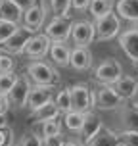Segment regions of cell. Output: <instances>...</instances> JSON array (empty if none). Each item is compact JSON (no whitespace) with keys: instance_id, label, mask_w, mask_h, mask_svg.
<instances>
[{"instance_id":"cell-11","label":"cell","mask_w":138,"mask_h":146,"mask_svg":"<svg viewBox=\"0 0 138 146\" xmlns=\"http://www.w3.org/2000/svg\"><path fill=\"white\" fill-rule=\"evenodd\" d=\"M96 108L104 110V111H109V110H117L125 104V100L115 92L113 87H108V85H100V88H96Z\"/></svg>"},{"instance_id":"cell-1","label":"cell","mask_w":138,"mask_h":146,"mask_svg":"<svg viewBox=\"0 0 138 146\" xmlns=\"http://www.w3.org/2000/svg\"><path fill=\"white\" fill-rule=\"evenodd\" d=\"M25 73L29 75V79L33 85H40V87H58L59 83V75L54 69L52 64L44 62V60H33L27 64Z\"/></svg>"},{"instance_id":"cell-36","label":"cell","mask_w":138,"mask_h":146,"mask_svg":"<svg viewBox=\"0 0 138 146\" xmlns=\"http://www.w3.org/2000/svg\"><path fill=\"white\" fill-rule=\"evenodd\" d=\"M10 108H12V106H10L8 96H2V94H0V115H6Z\"/></svg>"},{"instance_id":"cell-23","label":"cell","mask_w":138,"mask_h":146,"mask_svg":"<svg viewBox=\"0 0 138 146\" xmlns=\"http://www.w3.org/2000/svg\"><path fill=\"white\" fill-rule=\"evenodd\" d=\"M85 115H86V113L73 111V110H71V111H67L65 115H63V125H65V129L79 135L81 129H83V123H85Z\"/></svg>"},{"instance_id":"cell-7","label":"cell","mask_w":138,"mask_h":146,"mask_svg":"<svg viewBox=\"0 0 138 146\" xmlns=\"http://www.w3.org/2000/svg\"><path fill=\"white\" fill-rule=\"evenodd\" d=\"M96 38V29L94 23L88 19H79L73 21L71 25V40L75 48H88V44H92Z\"/></svg>"},{"instance_id":"cell-4","label":"cell","mask_w":138,"mask_h":146,"mask_svg":"<svg viewBox=\"0 0 138 146\" xmlns=\"http://www.w3.org/2000/svg\"><path fill=\"white\" fill-rule=\"evenodd\" d=\"M31 88H33V83H31L29 75L27 73H19L15 77V83L10 94H8V100H10V106L15 110H21L27 106V100H29V94H31Z\"/></svg>"},{"instance_id":"cell-31","label":"cell","mask_w":138,"mask_h":146,"mask_svg":"<svg viewBox=\"0 0 138 146\" xmlns=\"http://www.w3.org/2000/svg\"><path fill=\"white\" fill-rule=\"evenodd\" d=\"M17 27H19V25H15V23L0 21V42L8 40V38H10V36H12L15 31H17Z\"/></svg>"},{"instance_id":"cell-28","label":"cell","mask_w":138,"mask_h":146,"mask_svg":"<svg viewBox=\"0 0 138 146\" xmlns=\"http://www.w3.org/2000/svg\"><path fill=\"white\" fill-rule=\"evenodd\" d=\"M58 135H61V121L59 119H52V121H46L44 123V139L58 137Z\"/></svg>"},{"instance_id":"cell-22","label":"cell","mask_w":138,"mask_h":146,"mask_svg":"<svg viewBox=\"0 0 138 146\" xmlns=\"http://www.w3.org/2000/svg\"><path fill=\"white\" fill-rule=\"evenodd\" d=\"M86 146H121V142H119V135H117L115 131L102 129Z\"/></svg>"},{"instance_id":"cell-33","label":"cell","mask_w":138,"mask_h":146,"mask_svg":"<svg viewBox=\"0 0 138 146\" xmlns=\"http://www.w3.org/2000/svg\"><path fill=\"white\" fill-rule=\"evenodd\" d=\"M90 0H71V10L75 12H88Z\"/></svg>"},{"instance_id":"cell-37","label":"cell","mask_w":138,"mask_h":146,"mask_svg":"<svg viewBox=\"0 0 138 146\" xmlns=\"http://www.w3.org/2000/svg\"><path fill=\"white\" fill-rule=\"evenodd\" d=\"M15 2H17V4H19L23 10H25V8H29L31 4H35V0H15Z\"/></svg>"},{"instance_id":"cell-41","label":"cell","mask_w":138,"mask_h":146,"mask_svg":"<svg viewBox=\"0 0 138 146\" xmlns=\"http://www.w3.org/2000/svg\"><path fill=\"white\" fill-rule=\"evenodd\" d=\"M111 2H115V0H111Z\"/></svg>"},{"instance_id":"cell-10","label":"cell","mask_w":138,"mask_h":146,"mask_svg":"<svg viewBox=\"0 0 138 146\" xmlns=\"http://www.w3.org/2000/svg\"><path fill=\"white\" fill-rule=\"evenodd\" d=\"M44 21H46V4H31L29 8H25L23 12V19H21V25L27 27L29 31L33 33H38L42 29Z\"/></svg>"},{"instance_id":"cell-16","label":"cell","mask_w":138,"mask_h":146,"mask_svg":"<svg viewBox=\"0 0 138 146\" xmlns=\"http://www.w3.org/2000/svg\"><path fill=\"white\" fill-rule=\"evenodd\" d=\"M113 88H115V92L123 98L125 102H127V100H132V98L138 94V79L132 77V75H123V77L113 85Z\"/></svg>"},{"instance_id":"cell-35","label":"cell","mask_w":138,"mask_h":146,"mask_svg":"<svg viewBox=\"0 0 138 146\" xmlns=\"http://www.w3.org/2000/svg\"><path fill=\"white\" fill-rule=\"evenodd\" d=\"M10 139H12V129H10V127L0 129V146H8Z\"/></svg>"},{"instance_id":"cell-21","label":"cell","mask_w":138,"mask_h":146,"mask_svg":"<svg viewBox=\"0 0 138 146\" xmlns=\"http://www.w3.org/2000/svg\"><path fill=\"white\" fill-rule=\"evenodd\" d=\"M59 115L61 113H59L58 106L54 104V100L48 102L46 106H42V108L31 111V119L33 121H38V123H46V121H52V119H59Z\"/></svg>"},{"instance_id":"cell-24","label":"cell","mask_w":138,"mask_h":146,"mask_svg":"<svg viewBox=\"0 0 138 146\" xmlns=\"http://www.w3.org/2000/svg\"><path fill=\"white\" fill-rule=\"evenodd\" d=\"M109 12H113V2L111 0H90L88 14L92 15L94 19H100V17H104Z\"/></svg>"},{"instance_id":"cell-19","label":"cell","mask_w":138,"mask_h":146,"mask_svg":"<svg viewBox=\"0 0 138 146\" xmlns=\"http://www.w3.org/2000/svg\"><path fill=\"white\" fill-rule=\"evenodd\" d=\"M119 117H121V125H123L121 131L138 133V102H132L131 106H125L119 111Z\"/></svg>"},{"instance_id":"cell-13","label":"cell","mask_w":138,"mask_h":146,"mask_svg":"<svg viewBox=\"0 0 138 146\" xmlns=\"http://www.w3.org/2000/svg\"><path fill=\"white\" fill-rule=\"evenodd\" d=\"M54 96H56L54 87H40V85H33L31 94H29V100H27V108H29L31 111H35V110L46 106L48 102H52V100H54Z\"/></svg>"},{"instance_id":"cell-8","label":"cell","mask_w":138,"mask_h":146,"mask_svg":"<svg viewBox=\"0 0 138 146\" xmlns=\"http://www.w3.org/2000/svg\"><path fill=\"white\" fill-rule=\"evenodd\" d=\"M119 48L125 52V56L138 69V23L119 33Z\"/></svg>"},{"instance_id":"cell-17","label":"cell","mask_w":138,"mask_h":146,"mask_svg":"<svg viewBox=\"0 0 138 146\" xmlns=\"http://www.w3.org/2000/svg\"><path fill=\"white\" fill-rule=\"evenodd\" d=\"M23 12L25 10L15 0H4L2 8H0V21H10V23H15V25H21Z\"/></svg>"},{"instance_id":"cell-38","label":"cell","mask_w":138,"mask_h":146,"mask_svg":"<svg viewBox=\"0 0 138 146\" xmlns=\"http://www.w3.org/2000/svg\"><path fill=\"white\" fill-rule=\"evenodd\" d=\"M63 146H86L83 140H65V144Z\"/></svg>"},{"instance_id":"cell-9","label":"cell","mask_w":138,"mask_h":146,"mask_svg":"<svg viewBox=\"0 0 138 146\" xmlns=\"http://www.w3.org/2000/svg\"><path fill=\"white\" fill-rule=\"evenodd\" d=\"M71 19L65 17H52L48 25L44 27V35L50 38L52 42H67L71 38Z\"/></svg>"},{"instance_id":"cell-25","label":"cell","mask_w":138,"mask_h":146,"mask_svg":"<svg viewBox=\"0 0 138 146\" xmlns=\"http://www.w3.org/2000/svg\"><path fill=\"white\" fill-rule=\"evenodd\" d=\"M48 6H50L54 17L71 19V0H48Z\"/></svg>"},{"instance_id":"cell-29","label":"cell","mask_w":138,"mask_h":146,"mask_svg":"<svg viewBox=\"0 0 138 146\" xmlns=\"http://www.w3.org/2000/svg\"><path fill=\"white\" fill-rule=\"evenodd\" d=\"M119 142L121 146H138V133L132 131H119Z\"/></svg>"},{"instance_id":"cell-6","label":"cell","mask_w":138,"mask_h":146,"mask_svg":"<svg viewBox=\"0 0 138 146\" xmlns=\"http://www.w3.org/2000/svg\"><path fill=\"white\" fill-rule=\"evenodd\" d=\"M33 35H35L33 31H29L27 27L19 25V27H17V31H15V33L10 36L8 40L0 42V54H8V56L23 54L25 46H27V42H29V38H31Z\"/></svg>"},{"instance_id":"cell-30","label":"cell","mask_w":138,"mask_h":146,"mask_svg":"<svg viewBox=\"0 0 138 146\" xmlns=\"http://www.w3.org/2000/svg\"><path fill=\"white\" fill-rule=\"evenodd\" d=\"M15 69V58L8 54H0V75L2 73H14Z\"/></svg>"},{"instance_id":"cell-40","label":"cell","mask_w":138,"mask_h":146,"mask_svg":"<svg viewBox=\"0 0 138 146\" xmlns=\"http://www.w3.org/2000/svg\"><path fill=\"white\" fill-rule=\"evenodd\" d=\"M2 2H4V0H0V8H2Z\"/></svg>"},{"instance_id":"cell-2","label":"cell","mask_w":138,"mask_h":146,"mask_svg":"<svg viewBox=\"0 0 138 146\" xmlns=\"http://www.w3.org/2000/svg\"><path fill=\"white\" fill-rule=\"evenodd\" d=\"M69 94H71V110L73 111H81V113H88L96 108V94L94 90L85 85V83H77L69 87Z\"/></svg>"},{"instance_id":"cell-20","label":"cell","mask_w":138,"mask_h":146,"mask_svg":"<svg viewBox=\"0 0 138 146\" xmlns=\"http://www.w3.org/2000/svg\"><path fill=\"white\" fill-rule=\"evenodd\" d=\"M50 60L59 67L69 66V58H71V48L67 42H52L50 46Z\"/></svg>"},{"instance_id":"cell-39","label":"cell","mask_w":138,"mask_h":146,"mask_svg":"<svg viewBox=\"0 0 138 146\" xmlns=\"http://www.w3.org/2000/svg\"><path fill=\"white\" fill-rule=\"evenodd\" d=\"M4 127H10V125H8L6 115H0V129H4Z\"/></svg>"},{"instance_id":"cell-27","label":"cell","mask_w":138,"mask_h":146,"mask_svg":"<svg viewBox=\"0 0 138 146\" xmlns=\"http://www.w3.org/2000/svg\"><path fill=\"white\" fill-rule=\"evenodd\" d=\"M15 73H2L0 75V94L2 96H8L10 94V90H12V87H14L15 83Z\"/></svg>"},{"instance_id":"cell-34","label":"cell","mask_w":138,"mask_h":146,"mask_svg":"<svg viewBox=\"0 0 138 146\" xmlns=\"http://www.w3.org/2000/svg\"><path fill=\"white\" fill-rule=\"evenodd\" d=\"M63 144H65V140H63V137H61V135L42 139V146H63Z\"/></svg>"},{"instance_id":"cell-14","label":"cell","mask_w":138,"mask_h":146,"mask_svg":"<svg viewBox=\"0 0 138 146\" xmlns=\"http://www.w3.org/2000/svg\"><path fill=\"white\" fill-rule=\"evenodd\" d=\"M102 129H104V123H102V119H100V115L94 113V111H88L86 115H85V123H83V129H81L79 137L85 144H88Z\"/></svg>"},{"instance_id":"cell-15","label":"cell","mask_w":138,"mask_h":146,"mask_svg":"<svg viewBox=\"0 0 138 146\" xmlns=\"http://www.w3.org/2000/svg\"><path fill=\"white\" fill-rule=\"evenodd\" d=\"M113 12L119 15L121 21L138 23V0H115L113 2Z\"/></svg>"},{"instance_id":"cell-18","label":"cell","mask_w":138,"mask_h":146,"mask_svg":"<svg viewBox=\"0 0 138 146\" xmlns=\"http://www.w3.org/2000/svg\"><path fill=\"white\" fill-rule=\"evenodd\" d=\"M69 67L75 71H86L92 67V54L88 48H71V58H69Z\"/></svg>"},{"instance_id":"cell-3","label":"cell","mask_w":138,"mask_h":146,"mask_svg":"<svg viewBox=\"0 0 138 146\" xmlns=\"http://www.w3.org/2000/svg\"><path fill=\"white\" fill-rule=\"evenodd\" d=\"M121 77H123V66L115 58H108V60H104V62H100L94 69V79L100 85L113 87Z\"/></svg>"},{"instance_id":"cell-5","label":"cell","mask_w":138,"mask_h":146,"mask_svg":"<svg viewBox=\"0 0 138 146\" xmlns=\"http://www.w3.org/2000/svg\"><path fill=\"white\" fill-rule=\"evenodd\" d=\"M94 29H96V40H111L121 33V19L115 12H109L104 17L96 19Z\"/></svg>"},{"instance_id":"cell-12","label":"cell","mask_w":138,"mask_h":146,"mask_svg":"<svg viewBox=\"0 0 138 146\" xmlns=\"http://www.w3.org/2000/svg\"><path fill=\"white\" fill-rule=\"evenodd\" d=\"M50 46H52V40L48 36L44 35V33H36V35H33L29 38V42L25 46L23 54L31 60H40L50 52Z\"/></svg>"},{"instance_id":"cell-26","label":"cell","mask_w":138,"mask_h":146,"mask_svg":"<svg viewBox=\"0 0 138 146\" xmlns=\"http://www.w3.org/2000/svg\"><path fill=\"white\" fill-rule=\"evenodd\" d=\"M54 104L58 106L59 113H63V115H65L67 111H71V94H69V87L61 88V90L56 92V96H54Z\"/></svg>"},{"instance_id":"cell-32","label":"cell","mask_w":138,"mask_h":146,"mask_svg":"<svg viewBox=\"0 0 138 146\" xmlns=\"http://www.w3.org/2000/svg\"><path fill=\"white\" fill-rule=\"evenodd\" d=\"M17 146H42V140L38 139V137H35L33 133H25Z\"/></svg>"}]
</instances>
